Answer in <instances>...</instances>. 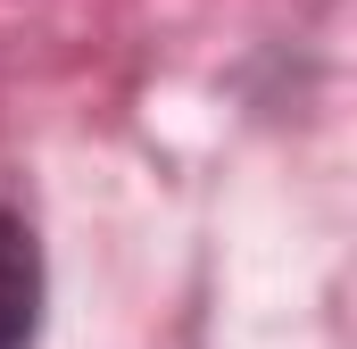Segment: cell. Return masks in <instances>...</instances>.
<instances>
[{"label": "cell", "instance_id": "obj_1", "mask_svg": "<svg viewBox=\"0 0 357 349\" xmlns=\"http://www.w3.org/2000/svg\"><path fill=\"white\" fill-rule=\"evenodd\" d=\"M42 333V242L0 200V349H33Z\"/></svg>", "mask_w": 357, "mask_h": 349}]
</instances>
